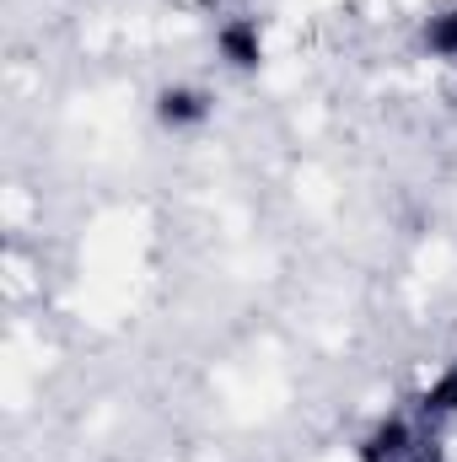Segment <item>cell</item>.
<instances>
[{
	"label": "cell",
	"instance_id": "obj_1",
	"mask_svg": "<svg viewBox=\"0 0 457 462\" xmlns=\"http://www.w3.org/2000/svg\"><path fill=\"white\" fill-rule=\"evenodd\" d=\"M360 462H442V447L436 436H420L409 420H377L360 447H355Z\"/></svg>",
	"mask_w": 457,
	"mask_h": 462
},
{
	"label": "cell",
	"instance_id": "obj_2",
	"mask_svg": "<svg viewBox=\"0 0 457 462\" xmlns=\"http://www.w3.org/2000/svg\"><path fill=\"white\" fill-rule=\"evenodd\" d=\"M216 49H221V60H227L231 70H258L264 65V32L247 16H231L227 27L216 32Z\"/></svg>",
	"mask_w": 457,
	"mask_h": 462
},
{
	"label": "cell",
	"instance_id": "obj_3",
	"mask_svg": "<svg viewBox=\"0 0 457 462\" xmlns=\"http://www.w3.org/2000/svg\"><path fill=\"white\" fill-rule=\"evenodd\" d=\"M210 92H200V87H167V92H156V118L167 124V129H200L205 118H210Z\"/></svg>",
	"mask_w": 457,
	"mask_h": 462
},
{
	"label": "cell",
	"instance_id": "obj_4",
	"mask_svg": "<svg viewBox=\"0 0 457 462\" xmlns=\"http://www.w3.org/2000/svg\"><path fill=\"white\" fill-rule=\"evenodd\" d=\"M420 414H425V420H452L457 414V360L420 393Z\"/></svg>",
	"mask_w": 457,
	"mask_h": 462
},
{
	"label": "cell",
	"instance_id": "obj_5",
	"mask_svg": "<svg viewBox=\"0 0 457 462\" xmlns=\"http://www.w3.org/2000/svg\"><path fill=\"white\" fill-rule=\"evenodd\" d=\"M425 54H436V60H457V5L436 11V16L425 22Z\"/></svg>",
	"mask_w": 457,
	"mask_h": 462
}]
</instances>
